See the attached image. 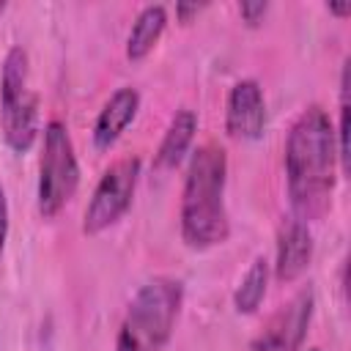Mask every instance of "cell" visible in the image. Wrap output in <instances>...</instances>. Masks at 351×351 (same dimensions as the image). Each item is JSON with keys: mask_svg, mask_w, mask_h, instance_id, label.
<instances>
[{"mask_svg": "<svg viewBox=\"0 0 351 351\" xmlns=\"http://www.w3.org/2000/svg\"><path fill=\"white\" fill-rule=\"evenodd\" d=\"M337 176V137L329 112L310 104L291 123L285 140V181L291 211L302 222L326 214Z\"/></svg>", "mask_w": 351, "mask_h": 351, "instance_id": "1", "label": "cell"}, {"mask_svg": "<svg viewBox=\"0 0 351 351\" xmlns=\"http://www.w3.org/2000/svg\"><path fill=\"white\" fill-rule=\"evenodd\" d=\"M228 154L217 143L200 145L184 176L181 189V239L192 250H208L230 236V219L225 208Z\"/></svg>", "mask_w": 351, "mask_h": 351, "instance_id": "2", "label": "cell"}, {"mask_svg": "<svg viewBox=\"0 0 351 351\" xmlns=\"http://www.w3.org/2000/svg\"><path fill=\"white\" fill-rule=\"evenodd\" d=\"M184 302V282L154 277L137 288L118 329L115 351H165Z\"/></svg>", "mask_w": 351, "mask_h": 351, "instance_id": "3", "label": "cell"}, {"mask_svg": "<svg viewBox=\"0 0 351 351\" xmlns=\"http://www.w3.org/2000/svg\"><path fill=\"white\" fill-rule=\"evenodd\" d=\"M38 104L30 88V60L22 47H11L0 74V129L3 140L14 154L30 151L36 143Z\"/></svg>", "mask_w": 351, "mask_h": 351, "instance_id": "4", "label": "cell"}, {"mask_svg": "<svg viewBox=\"0 0 351 351\" xmlns=\"http://www.w3.org/2000/svg\"><path fill=\"white\" fill-rule=\"evenodd\" d=\"M80 186V162L74 154L71 134L63 121H49L44 126V145L38 159V186L36 206L44 219H52L74 197Z\"/></svg>", "mask_w": 351, "mask_h": 351, "instance_id": "5", "label": "cell"}, {"mask_svg": "<svg viewBox=\"0 0 351 351\" xmlns=\"http://www.w3.org/2000/svg\"><path fill=\"white\" fill-rule=\"evenodd\" d=\"M140 167H143L140 156H123L101 173L82 214V233L99 236L129 211L137 181H140Z\"/></svg>", "mask_w": 351, "mask_h": 351, "instance_id": "6", "label": "cell"}, {"mask_svg": "<svg viewBox=\"0 0 351 351\" xmlns=\"http://www.w3.org/2000/svg\"><path fill=\"white\" fill-rule=\"evenodd\" d=\"M313 318V291H299L282 304L250 343V351H299Z\"/></svg>", "mask_w": 351, "mask_h": 351, "instance_id": "7", "label": "cell"}, {"mask_svg": "<svg viewBox=\"0 0 351 351\" xmlns=\"http://www.w3.org/2000/svg\"><path fill=\"white\" fill-rule=\"evenodd\" d=\"M266 126V101L258 80H239L225 101V129L236 140H258Z\"/></svg>", "mask_w": 351, "mask_h": 351, "instance_id": "8", "label": "cell"}, {"mask_svg": "<svg viewBox=\"0 0 351 351\" xmlns=\"http://www.w3.org/2000/svg\"><path fill=\"white\" fill-rule=\"evenodd\" d=\"M313 261V233L310 225L288 217L282 219L277 230V261H274V277L280 282H293L304 274V269Z\"/></svg>", "mask_w": 351, "mask_h": 351, "instance_id": "9", "label": "cell"}, {"mask_svg": "<svg viewBox=\"0 0 351 351\" xmlns=\"http://www.w3.org/2000/svg\"><path fill=\"white\" fill-rule=\"evenodd\" d=\"M137 110H140L137 88H132V85L118 88L101 104V110L93 121V145H96V151H110L118 143V137L126 132V126L134 121Z\"/></svg>", "mask_w": 351, "mask_h": 351, "instance_id": "10", "label": "cell"}, {"mask_svg": "<svg viewBox=\"0 0 351 351\" xmlns=\"http://www.w3.org/2000/svg\"><path fill=\"white\" fill-rule=\"evenodd\" d=\"M195 132H197V112L189 107L176 110V115L170 118V123L165 129V137H162L159 151L154 156V165L159 170H173L186 156V151L195 140Z\"/></svg>", "mask_w": 351, "mask_h": 351, "instance_id": "11", "label": "cell"}, {"mask_svg": "<svg viewBox=\"0 0 351 351\" xmlns=\"http://www.w3.org/2000/svg\"><path fill=\"white\" fill-rule=\"evenodd\" d=\"M167 27V8L165 5H145L132 22V30L126 36V58L129 60H143L162 38Z\"/></svg>", "mask_w": 351, "mask_h": 351, "instance_id": "12", "label": "cell"}, {"mask_svg": "<svg viewBox=\"0 0 351 351\" xmlns=\"http://www.w3.org/2000/svg\"><path fill=\"white\" fill-rule=\"evenodd\" d=\"M266 285H269V261L263 255H258L250 263V269L244 271V277L239 280V288L233 293L236 313H244V315L255 313L266 296Z\"/></svg>", "mask_w": 351, "mask_h": 351, "instance_id": "13", "label": "cell"}, {"mask_svg": "<svg viewBox=\"0 0 351 351\" xmlns=\"http://www.w3.org/2000/svg\"><path fill=\"white\" fill-rule=\"evenodd\" d=\"M266 11H269V3H263V0H250V3H241V5H239V14H241V19H244L250 27L261 25L263 16H266Z\"/></svg>", "mask_w": 351, "mask_h": 351, "instance_id": "14", "label": "cell"}, {"mask_svg": "<svg viewBox=\"0 0 351 351\" xmlns=\"http://www.w3.org/2000/svg\"><path fill=\"white\" fill-rule=\"evenodd\" d=\"M5 241H8V197L0 184V255L5 250Z\"/></svg>", "mask_w": 351, "mask_h": 351, "instance_id": "15", "label": "cell"}, {"mask_svg": "<svg viewBox=\"0 0 351 351\" xmlns=\"http://www.w3.org/2000/svg\"><path fill=\"white\" fill-rule=\"evenodd\" d=\"M200 11H203L200 3H178V5H176V16H178L184 25H189V19H192L195 14H200Z\"/></svg>", "mask_w": 351, "mask_h": 351, "instance_id": "16", "label": "cell"}, {"mask_svg": "<svg viewBox=\"0 0 351 351\" xmlns=\"http://www.w3.org/2000/svg\"><path fill=\"white\" fill-rule=\"evenodd\" d=\"M326 11L335 14V16H348V14H351V3H348V0H346V3H329Z\"/></svg>", "mask_w": 351, "mask_h": 351, "instance_id": "17", "label": "cell"}, {"mask_svg": "<svg viewBox=\"0 0 351 351\" xmlns=\"http://www.w3.org/2000/svg\"><path fill=\"white\" fill-rule=\"evenodd\" d=\"M310 351H321V348H310Z\"/></svg>", "mask_w": 351, "mask_h": 351, "instance_id": "18", "label": "cell"}]
</instances>
